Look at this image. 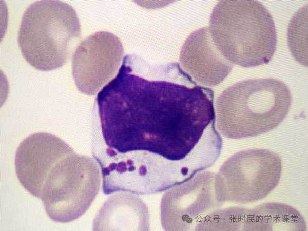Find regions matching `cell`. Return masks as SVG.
<instances>
[{
    "instance_id": "obj_1",
    "label": "cell",
    "mask_w": 308,
    "mask_h": 231,
    "mask_svg": "<svg viewBox=\"0 0 308 231\" xmlns=\"http://www.w3.org/2000/svg\"><path fill=\"white\" fill-rule=\"evenodd\" d=\"M96 101L92 151L106 195L168 190L220 155L213 91L177 63L127 55Z\"/></svg>"
},
{
    "instance_id": "obj_4",
    "label": "cell",
    "mask_w": 308,
    "mask_h": 231,
    "mask_svg": "<svg viewBox=\"0 0 308 231\" xmlns=\"http://www.w3.org/2000/svg\"><path fill=\"white\" fill-rule=\"evenodd\" d=\"M81 38L80 23L71 6L59 1H38L25 10L17 41L30 65L50 71L66 63Z\"/></svg>"
},
{
    "instance_id": "obj_8",
    "label": "cell",
    "mask_w": 308,
    "mask_h": 231,
    "mask_svg": "<svg viewBox=\"0 0 308 231\" xmlns=\"http://www.w3.org/2000/svg\"><path fill=\"white\" fill-rule=\"evenodd\" d=\"M123 54L120 40L111 33L99 31L87 37L72 57V75L78 90L95 94L115 73Z\"/></svg>"
},
{
    "instance_id": "obj_2",
    "label": "cell",
    "mask_w": 308,
    "mask_h": 231,
    "mask_svg": "<svg viewBox=\"0 0 308 231\" xmlns=\"http://www.w3.org/2000/svg\"><path fill=\"white\" fill-rule=\"evenodd\" d=\"M218 50L243 67L268 63L275 52L277 32L272 16L257 1H220L208 27Z\"/></svg>"
},
{
    "instance_id": "obj_10",
    "label": "cell",
    "mask_w": 308,
    "mask_h": 231,
    "mask_svg": "<svg viewBox=\"0 0 308 231\" xmlns=\"http://www.w3.org/2000/svg\"><path fill=\"white\" fill-rule=\"evenodd\" d=\"M180 59L186 71L205 86L218 85L233 68V64L217 48L207 27L190 34L182 46Z\"/></svg>"
},
{
    "instance_id": "obj_6",
    "label": "cell",
    "mask_w": 308,
    "mask_h": 231,
    "mask_svg": "<svg viewBox=\"0 0 308 231\" xmlns=\"http://www.w3.org/2000/svg\"><path fill=\"white\" fill-rule=\"evenodd\" d=\"M281 170V158L272 151L255 149L235 153L215 174L217 200L241 204L261 200L277 186Z\"/></svg>"
},
{
    "instance_id": "obj_12",
    "label": "cell",
    "mask_w": 308,
    "mask_h": 231,
    "mask_svg": "<svg viewBox=\"0 0 308 231\" xmlns=\"http://www.w3.org/2000/svg\"><path fill=\"white\" fill-rule=\"evenodd\" d=\"M272 203L264 204L248 209L243 230H265V227L270 226L305 227L303 218L293 208L285 204L273 203L272 209Z\"/></svg>"
},
{
    "instance_id": "obj_3",
    "label": "cell",
    "mask_w": 308,
    "mask_h": 231,
    "mask_svg": "<svg viewBox=\"0 0 308 231\" xmlns=\"http://www.w3.org/2000/svg\"><path fill=\"white\" fill-rule=\"evenodd\" d=\"M292 102L288 86L273 78L247 79L225 89L216 102V124L225 137L258 136L277 127Z\"/></svg>"
},
{
    "instance_id": "obj_5",
    "label": "cell",
    "mask_w": 308,
    "mask_h": 231,
    "mask_svg": "<svg viewBox=\"0 0 308 231\" xmlns=\"http://www.w3.org/2000/svg\"><path fill=\"white\" fill-rule=\"evenodd\" d=\"M101 173L91 158L74 152L60 160L49 172L40 199L49 218L66 223L83 215L101 186Z\"/></svg>"
},
{
    "instance_id": "obj_9",
    "label": "cell",
    "mask_w": 308,
    "mask_h": 231,
    "mask_svg": "<svg viewBox=\"0 0 308 231\" xmlns=\"http://www.w3.org/2000/svg\"><path fill=\"white\" fill-rule=\"evenodd\" d=\"M73 152L68 144L54 135L40 132L28 136L20 144L15 155V167L20 182L29 192L40 199L50 171Z\"/></svg>"
},
{
    "instance_id": "obj_11",
    "label": "cell",
    "mask_w": 308,
    "mask_h": 231,
    "mask_svg": "<svg viewBox=\"0 0 308 231\" xmlns=\"http://www.w3.org/2000/svg\"><path fill=\"white\" fill-rule=\"evenodd\" d=\"M93 230H148L149 213L146 204L133 194L124 192L109 197L93 222Z\"/></svg>"
},
{
    "instance_id": "obj_7",
    "label": "cell",
    "mask_w": 308,
    "mask_h": 231,
    "mask_svg": "<svg viewBox=\"0 0 308 231\" xmlns=\"http://www.w3.org/2000/svg\"><path fill=\"white\" fill-rule=\"evenodd\" d=\"M215 177L213 172H199L163 195L161 219L164 230H204L210 215L222 204L216 197Z\"/></svg>"
}]
</instances>
